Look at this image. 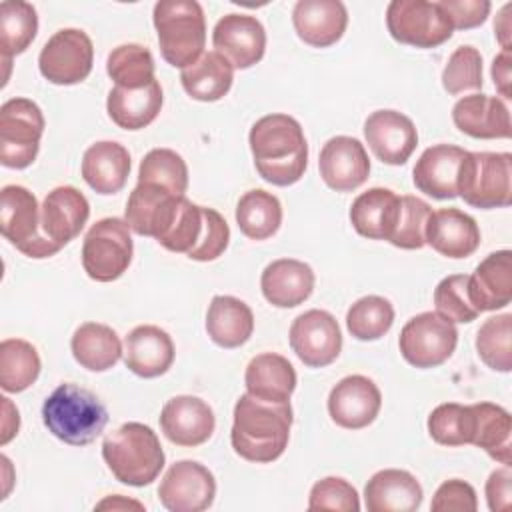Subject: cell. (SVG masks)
Instances as JSON below:
<instances>
[{"label":"cell","mask_w":512,"mask_h":512,"mask_svg":"<svg viewBox=\"0 0 512 512\" xmlns=\"http://www.w3.org/2000/svg\"><path fill=\"white\" fill-rule=\"evenodd\" d=\"M44 116L36 102L10 98L0 106V162L6 168H28L40 150Z\"/></svg>","instance_id":"cell-8"},{"label":"cell","mask_w":512,"mask_h":512,"mask_svg":"<svg viewBox=\"0 0 512 512\" xmlns=\"http://www.w3.org/2000/svg\"><path fill=\"white\" fill-rule=\"evenodd\" d=\"M380 406L382 394L378 386L362 374L342 378L328 396L330 418L346 430H360L372 424Z\"/></svg>","instance_id":"cell-18"},{"label":"cell","mask_w":512,"mask_h":512,"mask_svg":"<svg viewBox=\"0 0 512 512\" xmlns=\"http://www.w3.org/2000/svg\"><path fill=\"white\" fill-rule=\"evenodd\" d=\"M202 232H204V206H198L184 196L170 230L158 240V244L170 252L188 256L194 250V246L200 242Z\"/></svg>","instance_id":"cell-47"},{"label":"cell","mask_w":512,"mask_h":512,"mask_svg":"<svg viewBox=\"0 0 512 512\" xmlns=\"http://www.w3.org/2000/svg\"><path fill=\"white\" fill-rule=\"evenodd\" d=\"M160 428L172 444L194 448L214 434L216 418L202 398L182 394L162 406Z\"/></svg>","instance_id":"cell-20"},{"label":"cell","mask_w":512,"mask_h":512,"mask_svg":"<svg viewBox=\"0 0 512 512\" xmlns=\"http://www.w3.org/2000/svg\"><path fill=\"white\" fill-rule=\"evenodd\" d=\"M402 196L388 188H370L356 196L350 206L354 230L370 240H390L400 218Z\"/></svg>","instance_id":"cell-30"},{"label":"cell","mask_w":512,"mask_h":512,"mask_svg":"<svg viewBox=\"0 0 512 512\" xmlns=\"http://www.w3.org/2000/svg\"><path fill=\"white\" fill-rule=\"evenodd\" d=\"M206 332L220 348H238L254 332V314L240 298L214 296L206 312Z\"/></svg>","instance_id":"cell-34"},{"label":"cell","mask_w":512,"mask_h":512,"mask_svg":"<svg viewBox=\"0 0 512 512\" xmlns=\"http://www.w3.org/2000/svg\"><path fill=\"white\" fill-rule=\"evenodd\" d=\"M258 174L274 186L296 184L308 166V142L300 122L288 114L256 120L248 134Z\"/></svg>","instance_id":"cell-1"},{"label":"cell","mask_w":512,"mask_h":512,"mask_svg":"<svg viewBox=\"0 0 512 512\" xmlns=\"http://www.w3.org/2000/svg\"><path fill=\"white\" fill-rule=\"evenodd\" d=\"M2 408H4V420H2V438H0V444H8L16 434H18V428H20V416H18V410L12 406L10 398L2 396Z\"/></svg>","instance_id":"cell-56"},{"label":"cell","mask_w":512,"mask_h":512,"mask_svg":"<svg viewBox=\"0 0 512 512\" xmlns=\"http://www.w3.org/2000/svg\"><path fill=\"white\" fill-rule=\"evenodd\" d=\"M152 20L162 58L170 66L184 70L204 54L206 18L196 0H160Z\"/></svg>","instance_id":"cell-5"},{"label":"cell","mask_w":512,"mask_h":512,"mask_svg":"<svg viewBox=\"0 0 512 512\" xmlns=\"http://www.w3.org/2000/svg\"><path fill=\"white\" fill-rule=\"evenodd\" d=\"M298 38L312 48L336 44L348 26V12L340 0H298L292 10Z\"/></svg>","instance_id":"cell-23"},{"label":"cell","mask_w":512,"mask_h":512,"mask_svg":"<svg viewBox=\"0 0 512 512\" xmlns=\"http://www.w3.org/2000/svg\"><path fill=\"white\" fill-rule=\"evenodd\" d=\"M130 226L122 218H102L90 226L82 244L84 272L96 282L118 280L132 262Z\"/></svg>","instance_id":"cell-9"},{"label":"cell","mask_w":512,"mask_h":512,"mask_svg":"<svg viewBox=\"0 0 512 512\" xmlns=\"http://www.w3.org/2000/svg\"><path fill=\"white\" fill-rule=\"evenodd\" d=\"M128 150L112 140L92 144L82 156V178L98 194H116L130 174Z\"/></svg>","instance_id":"cell-31"},{"label":"cell","mask_w":512,"mask_h":512,"mask_svg":"<svg viewBox=\"0 0 512 512\" xmlns=\"http://www.w3.org/2000/svg\"><path fill=\"white\" fill-rule=\"evenodd\" d=\"M124 362L140 378L162 376L174 362V342L154 324L136 326L124 340Z\"/></svg>","instance_id":"cell-24"},{"label":"cell","mask_w":512,"mask_h":512,"mask_svg":"<svg viewBox=\"0 0 512 512\" xmlns=\"http://www.w3.org/2000/svg\"><path fill=\"white\" fill-rule=\"evenodd\" d=\"M458 330L454 322L438 312L412 316L398 338L402 358L414 368H436L456 350Z\"/></svg>","instance_id":"cell-11"},{"label":"cell","mask_w":512,"mask_h":512,"mask_svg":"<svg viewBox=\"0 0 512 512\" xmlns=\"http://www.w3.org/2000/svg\"><path fill=\"white\" fill-rule=\"evenodd\" d=\"M468 298L478 312L498 310L512 298V252L488 254L468 276Z\"/></svg>","instance_id":"cell-27"},{"label":"cell","mask_w":512,"mask_h":512,"mask_svg":"<svg viewBox=\"0 0 512 512\" xmlns=\"http://www.w3.org/2000/svg\"><path fill=\"white\" fill-rule=\"evenodd\" d=\"M308 510H342L358 512L360 498L356 488L338 476H328L318 480L308 496Z\"/></svg>","instance_id":"cell-50"},{"label":"cell","mask_w":512,"mask_h":512,"mask_svg":"<svg viewBox=\"0 0 512 512\" xmlns=\"http://www.w3.org/2000/svg\"><path fill=\"white\" fill-rule=\"evenodd\" d=\"M390 36L414 48H436L450 40L454 28L438 2L392 0L386 8Z\"/></svg>","instance_id":"cell-10"},{"label":"cell","mask_w":512,"mask_h":512,"mask_svg":"<svg viewBox=\"0 0 512 512\" xmlns=\"http://www.w3.org/2000/svg\"><path fill=\"white\" fill-rule=\"evenodd\" d=\"M434 304L436 312L450 322L466 324L476 320L480 314L470 298H468V276L466 274H452L438 282L434 290Z\"/></svg>","instance_id":"cell-48"},{"label":"cell","mask_w":512,"mask_h":512,"mask_svg":"<svg viewBox=\"0 0 512 512\" xmlns=\"http://www.w3.org/2000/svg\"><path fill=\"white\" fill-rule=\"evenodd\" d=\"M236 222L246 238L266 240L274 236L282 224V204L272 192L262 188L248 190L236 204Z\"/></svg>","instance_id":"cell-38"},{"label":"cell","mask_w":512,"mask_h":512,"mask_svg":"<svg viewBox=\"0 0 512 512\" xmlns=\"http://www.w3.org/2000/svg\"><path fill=\"white\" fill-rule=\"evenodd\" d=\"M422 486L406 470H378L364 486L368 512H414L422 504Z\"/></svg>","instance_id":"cell-29"},{"label":"cell","mask_w":512,"mask_h":512,"mask_svg":"<svg viewBox=\"0 0 512 512\" xmlns=\"http://www.w3.org/2000/svg\"><path fill=\"white\" fill-rule=\"evenodd\" d=\"M492 78L494 86L504 98H512L510 94V48H502V52L492 62Z\"/></svg>","instance_id":"cell-55"},{"label":"cell","mask_w":512,"mask_h":512,"mask_svg":"<svg viewBox=\"0 0 512 512\" xmlns=\"http://www.w3.org/2000/svg\"><path fill=\"white\" fill-rule=\"evenodd\" d=\"M476 350L482 362L498 372L512 370V314H498L484 320L476 334Z\"/></svg>","instance_id":"cell-42"},{"label":"cell","mask_w":512,"mask_h":512,"mask_svg":"<svg viewBox=\"0 0 512 512\" xmlns=\"http://www.w3.org/2000/svg\"><path fill=\"white\" fill-rule=\"evenodd\" d=\"M162 88L158 80H152L144 88H120L114 86L108 92L106 110L110 120L124 130H142L156 120L162 108Z\"/></svg>","instance_id":"cell-32"},{"label":"cell","mask_w":512,"mask_h":512,"mask_svg":"<svg viewBox=\"0 0 512 512\" xmlns=\"http://www.w3.org/2000/svg\"><path fill=\"white\" fill-rule=\"evenodd\" d=\"M182 200L184 196H176L162 186L138 182L128 196L124 220L132 232L160 240L170 230Z\"/></svg>","instance_id":"cell-15"},{"label":"cell","mask_w":512,"mask_h":512,"mask_svg":"<svg viewBox=\"0 0 512 512\" xmlns=\"http://www.w3.org/2000/svg\"><path fill=\"white\" fill-rule=\"evenodd\" d=\"M456 128L472 138L492 140L510 138V112L504 100L488 94H470L460 98L452 108Z\"/></svg>","instance_id":"cell-26"},{"label":"cell","mask_w":512,"mask_h":512,"mask_svg":"<svg viewBox=\"0 0 512 512\" xmlns=\"http://www.w3.org/2000/svg\"><path fill=\"white\" fill-rule=\"evenodd\" d=\"M364 138L374 156L390 166L406 164L418 146L414 122L398 110H376L364 122Z\"/></svg>","instance_id":"cell-17"},{"label":"cell","mask_w":512,"mask_h":512,"mask_svg":"<svg viewBox=\"0 0 512 512\" xmlns=\"http://www.w3.org/2000/svg\"><path fill=\"white\" fill-rule=\"evenodd\" d=\"M2 236L28 258L54 256L60 246L42 234V216L36 196L18 184H8L0 194Z\"/></svg>","instance_id":"cell-7"},{"label":"cell","mask_w":512,"mask_h":512,"mask_svg":"<svg viewBox=\"0 0 512 512\" xmlns=\"http://www.w3.org/2000/svg\"><path fill=\"white\" fill-rule=\"evenodd\" d=\"M42 420L58 440L70 446H86L104 432L108 410L94 392L66 382L44 400Z\"/></svg>","instance_id":"cell-4"},{"label":"cell","mask_w":512,"mask_h":512,"mask_svg":"<svg viewBox=\"0 0 512 512\" xmlns=\"http://www.w3.org/2000/svg\"><path fill=\"white\" fill-rule=\"evenodd\" d=\"M458 196L474 208H506L512 204V156L508 152L464 154L456 180Z\"/></svg>","instance_id":"cell-6"},{"label":"cell","mask_w":512,"mask_h":512,"mask_svg":"<svg viewBox=\"0 0 512 512\" xmlns=\"http://www.w3.org/2000/svg\"><path fill=\"white\" fill-rule=\"evenodd\" d=\"M138 182L156 184L176 196H184L188 188V166L178 152L170 148H154L140 162Z\"/></svg>","instance_id":"cell-43"},{"label":"cell","mask_w":512,"mask_h":512,"mask_svg":"<svg viewBox=\"0 0 512 512\" xmlns=\"http://www.w3.org/2000/svg\"><path fill=\"white\" fill-rule=\"evenodd\" d=\"M212 44L234 68L246 70L264 56L266 30L256 16L226 14L214 26Z\"/></svg>","instance_id":"cell-16"},{"label":"cell","mask_w":512,"mask_h":512,"mask_svg":"<svg viewBox=\"0 0 512 512\" xmlns=\"http://www.w3.org/2000/svg\"><path fill=\"white\" fill-rule=\"evenodd\" d=\"M442 10L448 14L452 28L470 30L486 22L492 4L488 0H440Z\"/></svg>","instance_id":"cell-53"},{"label":"cell","mask_w":512,"mask_h":512,"mask_svg":"<svg viewBox=\"0 0 512 512\" xmlns=\"http://www.w3.org/2000/svg\"><path fill=\"white\" fill-rule=\"evenodd\" d=\"M106 72L120 88H144L154 78V58L152 52L142 44H122L116 46L106 58Z\"/></svg>","instance_id":"cell-41"},{"label":"cell","mask_w":512,"mask_h":512,"mask_svg":"<svg viewBox=\"0 0 512 512\" xmlns=\"http://www.w3.org/2000/svg\"><path fill=\"white\" fill-rule=\"evenodd\" d=\"M394 324V308L382 296H364L346 312V328L356 340H378Z\"/></svg>","instance_id":"cell-44"},{"label":"cell","mask_w":512,"mask_h":512,"mask_svg":"<svg viewBox=\"0 0 512 512\" xmlns=\"http://www.w3.org/2000/svg\"><path fill=\"white\" fill-rule=\"evenodd\" d=\"M430 214H432V208L428 202H424L416 196H402L400 218H398L394 234L388 242L396 248L420 250L422 246H426L424 230H426V222H428Z\"/></svg>","instance_id":"cell-49"},{"label":"cell","mask_w":512,"mask_h":512,"mask_svg":"<svg viewBox=\"0 0 512 512\" xmlns=\"http://www.w3.org/2000/svg\"><path fill=\"white\" fill-rule=\"evenodd\" d=\"M180 82L190 98L200 102H216L230 92L234 82V66L222 54L210 50L180 72Z\"/></svg>","instance_id":"cell-35"},{"label":"cell","mask_w":512,"mask_h":512,"mask_svg":"<svg viewBox=\"0 0 512 512\" xmlns=\"http://www.w3.org/2000/svg\"><path fill=\"white\" fill-rule=\"evenodd\" d=\"M442 86L448 94L458 96L468 90L482 88V54L474 46H458L444 70H442Z\"/></svg>","instance_id":"cell-46"},{"label":"cell","mask_w":512,"mask_h":512,"mask_svg":"<svg viewBox=\"0 0 512 512\" xmlns=\"http://www.w3.org/2000/svg\"><path fill=\"white\" fill-rule=\"evenodd\" d=\"M428 432L442 446L472 444L474 412L472 406L446 402L436 406L428 416Z\"/></svg>","instance_id":"cell-45"},{"label":"cell","mask_w":512,"mask_h":512,"mask_svg":"<svg viewBox=\"0 0 512 512\" xmlns=\"http://www.w3.org/2000/svg\"><path fill=\"white\" fill-rule=\"evenodd\" d=\"M292 352L308 368L332 364L342 350V332L336 318L326 310H306L290 326Z\"/></svg>","instance_id":"cell-14"},{"label":"cell","mask_w":512,"mask_h":512,"mask_svg":"<svg viewBox=\"0 0 512 512\" xmlns=\"http://www.w3.org/2000/svg\"><path fill=\"white\" fill-rule=\"evenodd\" d=\"M216 496L214 474L194 460L174 462L158 486V498L170 512H202Z\"/></svg>","instance_id":"cell-13"},{"label":"cell","mask_w":512,"mask_h":512,"mask_svg":"<svg viewBox=\"0 0 512 512\" xmlns=\"http://www.w3.org/2000/svg\"><path fill=\"white\" fill-rule=\"evenodd\" d=\"M508 10H510V4H506L502 10H500V20L504 22L502 26H494V30L498 32V40L502 44V48H510V42H508V36H510V26H508Z\"/></svg>","instance_id":"cell-58"},{"label":"cell","mask_w":512,"mask_h":512,"mask_svg":"<svg viewBox=\"0 0 512 512\" xmlns=\"http://www.w3.org/2000/svg\"><path fill=\"white\" fill-rule=\"evenodd\" d=\"M424 240L446 258H468L480 246L476 220L458 208H440L428 216Z\"/></svg>","instance_id":"cell-22"},{"label":"cell","mask_w":512,"mask_h":512,"mask_svg":"<svg viewBox=\"0 0 512 512\" xmlns=\"http://www.w3.org/2000/svg\"><path fill=\"white\" fill-rule=\"evenodd\" d=\"M318 170L328 188L336 192H352L366 182L370 160L360 140L352 136H334L320 150Z\"/></svg>","instance_id":"cell-19"},{"label":"cell","mask_w":512,"mask_h":512,"mask_svg":"<svg viewBox=\"0 0 512 512\" xmlns=\"http://www.w3.org/2000/svg\"><path fill=\"white\" fill-rule=\"evenodd\" d=\"M230 240V228L220 212L204 206V232L200 242L188 254L190 260L196 262H212L224 254Z\"/></svg>","instance_id":"cell-51"},{"label":"cell","mask_w":512,"mask_h":512,"mask_svg":"<svg viewBox=\"0 0 512 512\" xmlns=\"http://www.w3.org/2000/svg\"><path fill=\"white\" fill-rule=\"evenodd\" d=\"M474 434L472 444L482 448L500 464H510L512 450V420L508 410L492 402L472 404Z\"/></svg>","instance_id":"cell-37"},{"label":"cell","mask_w":512,"mask_h":512,"mask_svg":"<svg viewBox=\"0 0 512 512\" xmlns=\"http://www.w3.org/2000/svg\"><path fill=\"white\" fill-rule=\"evenodd\" d=\"M244 384L248 394L260 400L290 402L296 388V370L288 358L274 352H262L248 362Z\"/></svg>","instance_id":"cell-33"},{"label":"cell","mask_w":512,"mask_h":512,"mask_svg":"<svg viewBox=\"0 0 512 512\" xmlns=\"http://www.w3.org/2000/svg\"><path fill=\"white\" fill-rule=\"evenodd\" d=\"M102 458L118 482L136 488L152 484L166 460L156 432L140 422L110 432L102 442Z\"/></svg>","instance_id":"cell-3"},{"label":"cell","mask_w":512,"mask_h":512,"mask_svg":"<svg viewBox=\"0 0 512 512\" xmlns=\"http://www.w3.org/2000/svg\"><path fill=\"white\" fill-rule=\"evenodd\" d=\"M106 508H112V510H124V508H136V510H144V506L136 500H126L124 496L116 494V496H108L104 498L102 502L96 504V510H106Z\"/></svg>","instance_id":"cell-57"},{"label":"cell","mask_w":512,"mask_h":512,"mask_svg":"<svg viewBox=\"0 0 512 512\" xmlns=\"http://www.w3.org/2000/svg\"><path fill=\"white\" fill-rule=\"evenodd\" d=\"M38 32L36 8L24 0H4L0 4V50L6 68L12 56L22 54Z\"/></svg>","instance_id":"cell-39"},{"label":"cell","mask_w":512,"mask_h":512,"mask_svg":"<svg viewBox=\"0 0 512 512\" xmlns=\"http://www.w3.org/2000/svg\"><path fill=\"white\" fill-rule=\"evenodd\" d=\"M512 470L510 464H502V468L494 470L488 480H486V500L488 508L492 512L506 510L510 506V496H512Z\"/></svg>","instance_id":"cell-54"},{"label":"cell","mask_w":512,"mask_h":512,"mask_svg":"<svg viewBox=\"0 0 512 512\" xmlns=\"http://www.w3.org/2000/svg\"><path fill=\"white\" fill-rule=\"evenodd\" d=\"M464 154L466 150L454 144H436L426 148L412 170L414 186L436 200L456 198V180Z\"/></svg>","instance_id":"cell-25"},{"label":"cell","mask_w":512,"mask_h":512,"mask_svg":"<svg viewBox=\"0 0 512 512\" xmlns=\"http://www.w3.org/2000/svg\"><path fill=\"white\" fill-rule=\"evenodd\" d=\"M36 348L22 338H6L0 344V386L4 392H24L40 374Z\"/></svg>","instance_id":"cell-40"},{"label":"cell","mask_w":512,"mask_h":512,"mask_svg":"<svg viewBox=\"0 0 512 512\" xmlns=\"http://www.w3.org/2000/svg\"><path fill=\"white\" fill-rule=\"evenodd\" d=\"M430 508L432 510H460V512L464 510V512H474L478 508L476 492L464 480H458V478L446 480L434 492Z\"/></svg>","instance_id":"cell-52"},{"label":"cell","mask_w":512,"mask_h":512,"mask_svg":"<svg viewBox=\"0 0 512 512\" xmlns=\"http://www.w3.org/2000/svg\"><path fill=\"white\" fill-rule=\"evenodd\" d=\"M70 348L74 360L90 372L110 370L124 352L118 334L100 322L80 324L72 334Z\"/></svg>","instance_id":"cell-36"},{"label":"cell","mask_w":512,"mask_h":512,"mask_svg":"<svg viewBox=\"0 0 512 512\" xmlns=\"http://www.w3.org/2000/svg\"><path fill=\"white\" fill-rule=\"evenodd\" d=\"M260 288L272 306L294 308L310 298L314 290V272L302 260L278 258L262 270Z\"/></svg>","instance_id":"cell-28"},{"label":"cell","mask_w":512,"mask_h":512,"mask_svg":"<svg viewBox=\"0 0 512 512\" xmlns=\"http://www.w3.org/2000/svg\"><path fill=\"white\" fill-rule=\"evenodd\" d=\"M290 428V402H266L246 392L234 406L230 442L240 458L268 464L284 454L290 440Z\"/></svg>","instance_id":"cell-2"},{"label":"cell","mask_w":512,"mask_h":512,"mask_svg":"<svg viewBox=\"0 0 512 512\" xmlns=\"http://www.w3.org/2000/svg\"><path fill=\"white\" fill-rule=\"evenodd\" d=\"M40 216L42 234L62 248L82 232L90 216V204L78 188L58 186L46 194Z\"/></svg>","instance_id":"cell-21"},{"label":"cell","mask_w":512,"mask_h":512,"mask_svg":"<svg viewBox=\"0 0 512 512\" xmlns=\"http://www.w3.org/2000/svg\"><path fill=\"white\" fill-rule=\"evenodd\" d=\"M92 64V40L78 28H62L54 32L38 56L40 74L58 86H70L86 80L92 72Z\"/></svg>","instance_id":"cell-12"}]
</instances>
